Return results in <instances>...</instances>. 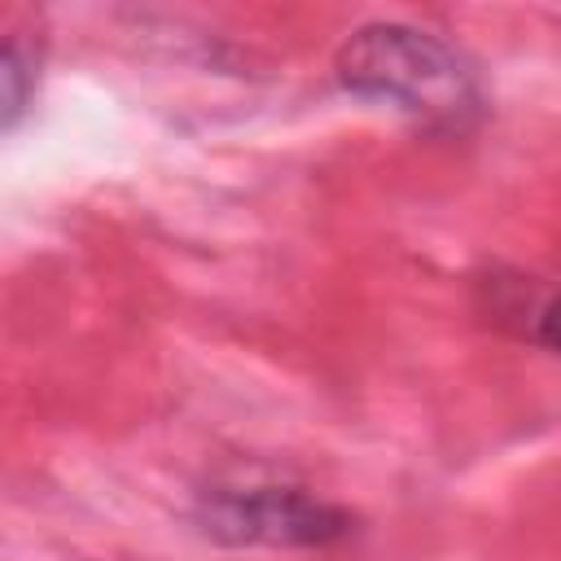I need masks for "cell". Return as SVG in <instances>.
Wrapping results in <instances>:
<instances>
[{
	"label": "cell",
	"mask_w": 561,
	"mask_h": 561,
	"mask_svg": "<svg viewBox=\"0 0 561 561\" xmlns=\"http://www.w3.org/2000/svg\"><path fill=\"white\" fill-rule=\"evenodd\" d=\"M333 70L351 96L394 105L421 123L465 127L482 114V88L465 53L412 22H368L351 31Z\"/></svg>",
	"instance_id": "6da1fadb"
},
{
	"label": "cell",
	"mask_w": 561,
	"mask_h": 561,
	"mask_svg": "<svg viewBox=\"0 0 561 561\" xmlns=\"http://www.w3.org/2000/svg\"><path fill=\"white\" fill-rule=\"evenodd\" d=\"M0 79H4V127L13 131L18 118L26 114L31 92H35V48L22 35H9L4 61H0Z\"/></svg>",
	"instance_id": "3957f363"
},
{
	"label": "cell",
	"mask_w": 561,
	"mask_h": 561,
	"mask_svg": "<svg viewBox=\"0 0 561 561\" xmlns=\"http://www.w3.org/2000/svg\"><path fill=\"white\" fill-rule=\"evenodd\" d=\"M530 337H535L543 351L561 355V294L543 298V302L530 311Z\"/></svg>",
	"instance_id": "277c9868"
},
{
	"label": "cell",
	"mask_w": 561,
	"mask_h": 561,
	"mask_svg": "<svg viewBox=\"0 0 561 561\" xmlns=\"http://www.w3.org/2000/svg\"><path fill=\"white\" fill-rule=\"evenodd\" d=\"M206 539L228 548H329L355 530V517L302 486H210L193 504Z\"/></svg>",
	"instance_id": "7a4b0ae2"
}]
</instances>
